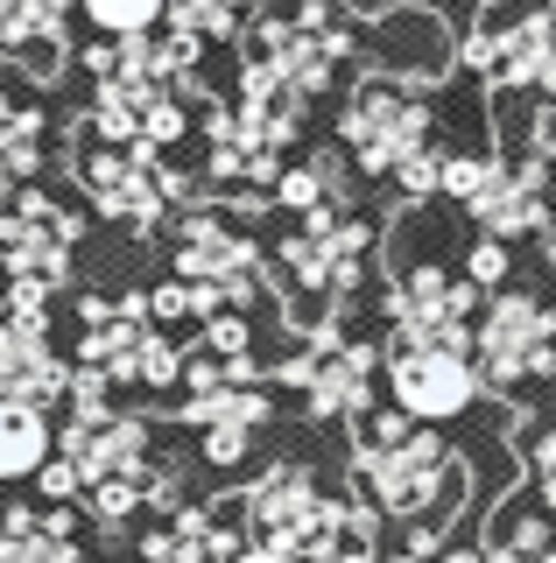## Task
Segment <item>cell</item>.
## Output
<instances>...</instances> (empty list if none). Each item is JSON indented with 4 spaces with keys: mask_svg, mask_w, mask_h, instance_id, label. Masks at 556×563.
I'll use <instances>...</instances> for the list:
<instances>
[{
    "mask_svg": "<svg viewBox=\"0 0 556 563\" xmlns=\"http://www.w3.org/2000/svg\"><path fill=\"white\" fill-rule=\"evenodd\" d=\"M345 8H359V14H388V8H430V0H345Z\"/></svg>",
    "mask_w": 556,
    "mask_h": 563,
    "instance_id": "cell-29",
    "label": "cell"
},
{
    "mask_svg": "<svg viewBox=\"0 0 556 563\" xmlns=\"http://www.w3.org/2000/svg\"><path fill=\"white\" fill-rule=\"evenodd\" d=\"M282 380L310 401V416H367L374 345L367 339H338V331H318V339L282 366Z\"/></svg>",
    "mask_w": 556,
    "mask_h": 563,
    "instance_id": "cell-11",
    "label": "cell"
},
{
    "mask_svg": "<svg viewBox=\"0 0 556 563\" xmlns=\"http://www.w3.org/2000/svg\"><path fill=\"white\" fill-rule=\"evenodd\" d=\"M472 366L500 395H521V387L549 380L556 374V310L529 289L493 296L486 317H479V331H472Z\"/></svg>",
    "mask_w": 556,
    "mask_h": 563,
    "instance_id": "cell-4",
    "label": "cell"
},
{
    "mask_svg": "<svg viewBox=\"0 0 556 563\" xmlns=\"http://www.w3.org/2000/svg\"><path fill=\"white\" fill-rule=\"evenodd\" d=\"M85 500H92L99 521H127V515H142V507H169V500H177V472H163L155 457H142L134 472H113V479L85 486Z\"/></svg>",
    "mask_w": 556,
    "mask_h": 563,
    "instance_id": "cell-18",
    "label": "cell"
},
{
    "mask_svg": "<svg viewBox=\"0 0 556 563\" xmlns=\"http://www.w3.org/2000/svg\"><path fill=\"white\" fill-rule=\"evenodd\" d=\"M71 163H78L85 198L107 211L113 225H127V233H155V225L169 219V198H163V155L120 148V141L92 134V120H78V128H71Z\"/></svg>",
    "mask_w": 556,
    "mask_h": 563,
    "instance_id": "cell-5",
    "label": "cell"
},
{
    "mask_svg": "<svg viewBox=\"0 0 556 563\" xmlns=\"http://www.w3.org/2000/svg\"><path fill=\"white\" fill-rule=\"evenodd\" d=\"M388 387H394V409L409 422H451V416L472 409L479 366L465 360V345H394Z\"/></svg>",
    "mask_w": 556,
    "mask_h": 563,
    "instance_id": "cell-10",
    "label": "cell"
},
{
    "mask_svg": "<svg viewBox=\"0 0 556 563\" xmlns=\"http://www.w3.org/2000/svg\"><path fill=\"white\" fill-rule=\"evenodd\" d=\"M71 507H8L0 521V563H85L71 542Z\"/></svg>",
    "mask_w": 556,
    "mask_h": 563,
    "instance_id": "cell-17",
    "label": "cell"
},
{
    "mask_svg": "<svg viewBox=\"0 0 556 563\" xmlns=\"http://www.w3.org/2000/svg\"><path fill=\"white\" fill-rule=\"evenodd\" d=\"M472 303L479 289L451 268H402L388 289L394 345H465L472 339Z\"/></svg>",
    "mask_w": 556,
    "mask_h": 563,
    "instance_id": "cell-9",
    "label": "cell"
},
{
    "mask_svg": "<svg viewBox=\"0 0 556 563\" xmlns=\"http://www.w3.org/2000/svg\"><path fill=\"white\" fill-rule=\"evenodd\" d=\"M64 465L78 472V486H99L113 472H134L148 457V422L142 416H120V409H92L64 422Z\"/></svg>",
    "mask_w": 556,
    "mask_h": 563,
    "instance_id": "cell-14",
    "label": "cell"
},
{
    "mask_svg": "<svg viewBox=\"0 0 556 563\" xmlns=\"http://www.w3.org/2000/svg\"><path fill=\"white\" fill-rule=\"evenodd\" d=\"M43 169V113L0 92V184H29Z\"/></svg>",
    "mask_w": 556,
    "mask_h": 563,
    "instance_id": "cell-20",
    "label": "cell"
},
{
    "mask_svg": "<svg viewBox=\"0 0 556 563\" xmlns=\"http://www.w3.org/2000/svg\"><path fill=\"white\" fill-rule=\"evenodd\" d=\"M374 64L388 70V78H444L451 57H458V43H451V29L437 22L430 8H388L367 35Z\"/></svg>",
    "mask_w": 556,
    "mask_h": 563,
    "instance_id": "cell-16",
    "label": "cell"
},
{
    "mask_svg": "<svg viewBox=\"0 0 556 563\" xmlns=\"http://www.w3.org/2000/svg\"><path fill=\"white\" fill-rule=\"evenodd\" d=\"M367 254H374V225L353 219L345 205H324V211H303L297 225L282 233V289L297 317H318L324 303L353 296V282L367 275Z\"/></svg>",
    "mask_w": 556,
    "mask_h": 563,
    "instance_id": "cell-2",
    "label": "cell"
},
{
    "mask_svg": "<svg viewBox=\"0 0 556 563\" xmlns=\"http://www.w3.org/2000/svg\"><path fill=\"white\" fill-rule=\"evenodd\" d=\"M338 141H345V155H353L367 176H394L409 155L437 148V113H430V99L415 92L409 78L374 70V78H359L353 92H345Z\"/></svg>",
    "mask_w": 556,
    "mask_h": 563,
    "instance_id": "cell-3",
    "label": "cell"
},
{
    "mask_svg": "<svg viewBox=\"0 0 556 563\" xmlns=\"http://www.w3.org/2000/svg\"><path fill=\"white\" fill-rule=\"evenodd\" d=\"M282 211H324V205H345V176H338V155H318V163H297V169H282L275 176V190H268Z\"/></svg>",
    "mask_w": 556,
    "mask_h": 563,
    "instance_id": "cell-21",
    "label": "cell"
},
{
    "mask_svg": "<svg viewBox=\"0 0 556 563\" xmlns=\"http://www.w3.org/2000/svg\"><path fill=\"white\" fill-rule=\"evenodd\" d=\"M36 479H43L49 500H71V493H85V486H78V472L64 465V457H43V472H36Z\"/></svg>",
    "mask_w": 556,
    "mask_h": 563,
    "instance_id": "cell-26",
    "label": "cell"
},
{
    "mask_svg": "<svg viewBox=\"0 0 556 563\" xmlns=\"http://www.w3.org/2000/svg\"><path fill=\"white\" fill-rule=\"evenodd\" d=\"M64 387H71V366L49 345V324H22L0 310V401L49 409V401H64Z\"/></svg>",
    "mask_w": 556,
    "mask_h": 563,
    "instance_id": "cell-15",
    "label": "cell"
},
{
    "mask_svg": "<svg viewBox=\"0 0 556 563\" xmlns=\"http://www.w3.org/2000/svg\"><path fill=\"white\" fill-rule=\"evenodd\" d=\"M549 225H556V211H549Z\"/></svg>",
    "mask_w": 556,
    "mask_h": 563,
    "instance_id": "cell-31",
    "label": "cell"
},
{
    "mask_svg": "<svg viewBox=\"0 0 556 563\" xmlns=\"http://www.w3.org/2000/svg\"><path fill=\"white\" fill-rule=\"evenodd\" d=\"M465 211L486 225V240H521L549 219V163L521 155V163H486L479 190L465 198Z\"/></svg>",
    "mask_w": 556,
    "mask_h": 563,
    "instance_id": "cell-12",
    "label": "cell"
},
{
    "mask_svg": "<svg viewBox=\"0 0 556 563\" xmlns=\"http://www.w3.org/2000/svg\"><path fill=\"white\" fill-rule=\"evenodd\" d=\"M49 451H57V437L36 401H0V479H36Z\"/></svg>",
    "mask_w": 556,
    "mask_h": 563,
    "instance_id": "cell-19",
    "label": "cell"
},
{
    "mask_svg": "<svg viewBox=\"0 0 556 563\" xmlns=\"http://www.w3.org/2000/svg\"><path fill=\"white\" fill-rule=\"evenodd\" d=\"M500 275H508V246H500V240H479L472 261H465V282H500Z\"/></svg>",
    "mask_w": 556,
    "mask_h": 563,
    "instance_id": "cell-25",
    "label": "cell"
},
{
    "mask_svg": "<svg viewBox=\"0 0 556 563\" xmlns=\"http://www.w3.org/2000/svg\"><path fill=\"white\" fill-rule=\"evenodd\" d=\"M529 472H535V486H543V507L556 515V422L529 444Z\"/></svg>",
    "mask_w": 556,
    "mask_h": 563,
    "instance_id": "cell-24",
    "label": "cell"
},
{
    "mask_svg": "<svg viewBox=\"0 0 556 563\" xmlns=\"http://www.w3.org/2000/svg\"><path fill=\"white\" fill-rule=\"evenodd\" d=\"M486 563H556V542H549L543 515H521V521H508V528L493 536V550H486Z\"/></svg>",
    "mask_w": 556,
    "mask_h": 563,
    "instance_id": "cell-23",
    "label": "cell"
},
{
    "mask_svg": "<svg viewBox=\"0 0 556 563\" xmlns=\"http://www.w3.org/2000/svg\"><path fill=\"white\" fill-rule=\"evenodd\" d=\"M394 563H486L479 550H437V542H430V550H402Z\"/></svg>",
    "mask_w": 556,
    "mask_h": 563,
    "instance_id": "cell-27",
    "label": "cell"
},
{
    "mask_svg": "<svg viewBox=\"0 0 556 563\" xmlns=\"http://www.w3.org/2000/svg\"><path fill=\"white\" fill-rule=\"evenodd\" d=\"M324 493L303 465H275L260 486L240 493V521H247V542H268V550H297L303 528L318 521Z\"/></svg>",
    "mask_w": 556,
    "mask_h": 563,
    "instance_id": "cell-13",
    "label": "cell"
},
{
    "mask_svg": "<svg viewBox=\"0 0 556 563\" xmlns=\"http://www.w3.org/2000/svg\"><path fill=\"white\" fill-rule=\"evenodd\" d=\"M177 275L204 282L225 310H247L260 296V246L240 233V219H225L212 205H190L177 219Z\"/></svg>",
    "mask_w": 556,
    "mask_h": 563,
    "instance_id": "cell-6",
    "label": "cell"
},
{
    "mask_svg": "<svg viewBox=\"0 0 556 563\" xmlns=\"http://www.w3.org/2000/svg\"><path fill=\"white\" fill-rule=\"evenodd\" d=\"M225 563H297V556H289V550H268V542H240Z\"/></svg>",
    "mask_w": 556,
    "mask_h": 563,
    "instance_id": "cell-28",
    "label": "cell"
},
{
    "mask_svg": "<svg viewBox=\"0 0 556 563\" xmlns=\"http://www.w3.org/2000/svg\"><path fill=\"white\" fill-rule=\"evenodd\" d=\"M71 240H78V211L57 205L36 184H22L0 205V268L8 275H29V282L57 289L64 268H71Z\"/></svg>",
    "mask_w": 556,
    "mask_h": 563,
    "instance_id": "cell-8",
    "label": "cell"
},
{
    "mask_svg": "<svg viewBox=\"0 0 556 563\" xmlns=\"http://www.w3.org/2000/svg\"><path fill=\"white\" fill-rule=\"evenodd\" d=\"M458 57L500 92H543L556 99V8H529L508 29H472Z\"/></svg>",
    "mask_w": 556,
    "mask_h": 563,
    "instance_id": "cell-7",
    "label": "cell"
},
{
    "mask_svg": "<svg viewBox=\"0 0 556 563\" xmlns=\"http://www.w3.org/2000/svg\"><path fill=\"white\" fill-rule=\"evenodd\" d=\"M353 479L380 515L409 521V550H430L444 536V515L465 500V465L451 457V444L423 422L394 416H359V451H353Z\"/></svg>",
    "mask_w": 556,
    "mask_h": 563,
    "instance_id": "cell-1",
    "label": "cell"
},
{
    "mask_svg": "<svg viewBox=\"0 0 556 563\" xmlns=\"http://www.w3.org/2000/svg\"><path fill=\"white\" fill-rule=\"evenodd\" d=\"M500 8H508V0H472V14H500Z\"/></svg>",
    "mask_w": 556,
    "mask_h": 563,
    "instance_id": "cell-30",
    "label": "cell"
},
{
    "mask_svg": "<svg viewBox=\"0 0 556 563\" xmlns=\"http://www.w3.org/2000/svg\"><path fill=\"white\" fill-rule=\"evenodd\" d=\"M78 8H85V22H92L99 35H113V43L163 29V0H78Z\"/></svg>",
    "mask_w": 556,
    "mask_h": 563,
    "instance_id": "cell-22",
    "label": "cell"
}]
</instances>
